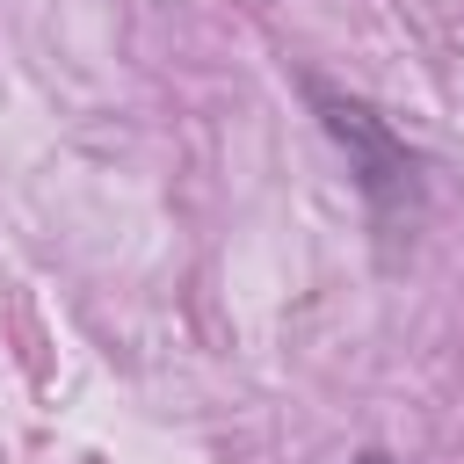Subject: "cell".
Returning <instances> with one entry per match:
<instances>
[{
    "label": "cell",
    "instance_id": "6da1fadb",
    "mask_svg": "<svg viewBox=\"0 0 464 464\" xmlns=\"http://www.w3.org/2000/svg\"><path fill=\"white\" fill-rule=\"evenodd\" d=\"M312 94V109H319V123H326V138L348 152V174H355V188H362V203L384 218V225H406L413 210H420V160L392 138V123L370 109V102H355V94H334V87H304Z\"/></svg>",
    "mask_w": 464,
    "mask_h": 464
},
{
    "label": "cell",
    "instance_id": "7a4b0ae2",
    "mask_svg": "<svg viewBox=\"0 0 464 464\" xmlns=\"http://www.w3.org/2000/svg\"><path fill=\"white\" fill-rule=\"evenodd\" d=\"M355 464H392V457H384V450H362V457H355Z\"/></svg>",
    "mask_w": 464,
    "mask_h": 464
}]
</instances>
